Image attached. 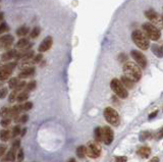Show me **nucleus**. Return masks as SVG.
I'll return each mask as SVG.
<instances>
[{"label":"nucleus","instance_id":"1","mask_svg":"<svg viewBox=\"0 0 163 162\" xmlns=\"http://www.w3.org/2000/svg\"><path fill=\"white\" fill-rule=\"evenodd\" d=\"M123 74H125V77L133 81L134 83L139 82L142 78V71L140 66L137 63L131 62V61L125 62L123 65Z\"/></svg>","mask_w":163,"mask_h":162},{"label":"nucleus","instance_id":"2","mask_svg":"<svg viewBox=\"0 0 163 162\" xmlns=\"http://www.w3.org/2000/svg\"><path fill=\"white\" fill-rule=\"evenodd\" d=\"M131 38H133L134 43L136 46L139 47L142 50H147L149 48V41L148 38L142 31L140 30H135L131 34Z\"/></svg>","mask_w":163,"mask_h":162},{"label":"nucleus","instance_id":"3","mask_svg":"<svg viewBox=\"0 0 163 162\" xmlns=\"http://www.w3.org/2000/svg\"><path fill=\"white\" fill-rule=\"evenodd\" d=\"M143 31H144V34L147 36V38H149L150 40L157 41L161 37V33H160L159 29L151 23H145L143 25Z\"/></svg>","mask_w":163,"mask_h":162},{"label":"nucleus","instance_id":"4","mask_svg":"<svg viewBox=\"0 0 163 162\" xmlns=\"http://www.w3.org/2000/svg\"><path fill=\"white\" fill-rule=\"evenodd\" d=\"M104 117H105V119L107 121L108 124H110L111 125H114V127H117V125H119L120 124L119 114L112 107H106L105 109H104Z\"/></svg>","mask_w":163,"mask_h":162},{"label":"nucleus","instance_id":"5","mask_svg":"<svg viewBox=\"0 0 163 162\" xmlns=\"http://www.w3.org/2000/svg\"><path fill=\"white\" fill-rule=\"evenodd\" d=\"M110 87L112 89V91H113L114 93L119 97V98H121V99L128 98V90H126V88L121 84L120 80L113 79L110 83Z\"/></svg>","mask_w":163,"mask_h":162},{"label":"nucleus","instance_id":"6","mask_svg":"<svg viewBox=\"0 0 163 162\" xmlns=\"http://www.w3.org/2000/svg\"><path fill=\"white\" fill-rule=\"evenodd\" d=\"M101 154V147L98 142L91 141L86 147V156L90 158H98Z\"/></svg>","mask_w":163,"mask_h":162},{"label":"nucleus","instance_id":"7","mask_svg":"<svg viewBox=\"0 0 163 162\" xmlns=\"http://www.w3.org/2000/svg\"><path fill=\"white\" fill-rule=\"evenodd\" d=\"M131 54V57L134 58L135 61H136L140 68H145L146 66H147V58H146V56L142 52L138 51V50H133Z\"/></svg>","mask_w":163,"mask_h":162},{"label":"nucleus","instance_id":"8","mask_svg":"<svg viewBox=\"0 0 163 162\" xmlns=\"http://www.w3.org/2000/svg\"><path fill=\"white\" fill-rule=\"evenodd\" d=\"M101 128H102V142L105 145H110L114 139L113 131L109 127H103Z\"/></svg>","mask_w":163,"mask_h":162},{"label":"nucleus","instance_id":"9","mask_svg":"<svg viewBox=\"0 0 163 162\" xmlns=\"http://www.w3.org/2000/svg\"><path fill=\"white\" fill-rule=\"evenodd\" d=\"M145 15L146 18L151 21V24L154 25V26H155V25H160V23H161V18H160L158 13L154 12L153 9L146 10Z\"/></svg>","mask_w":163,"mask_h":162},{"label":"nucleus","instance_id":"10","mask_svg":"<svg viewBox=\"0 0 163 162\" xmlns=\"http://www.w3.org/2000/svg\"><path fill=\"white\" fill-rule=\"evenodd\" d=\"M13 41H15V38L9 34L0 36V48H8L12 45Z\"/></svg>","mask_w":163,"mask_h":162},{"label":"nucleus","instance_id":"11","mask_svg":"<svg viewBox=\"0 0 163 162\" xmlns=\"http://www.w3.org/2000/svg\"><path fill=\"white\" fill-rule=\"evenodd\" d=\"M52 43H53L52 37L48 36V37H46L43 41L41 42V44H40V46H39L38 50H39L40 52H46V51H48V50L51 48Z\"/></svg>","mask_w":163,"mask_h":162},{"label":"nucleus","instance_id":"12","mask_svg":"<svg viewBox=\"0 0 163 162\" xmlns=\"http://www.w3.org/2000/svg\"><path fill=\"white\" fill-rule=\"evenodd\" d=\"M35 74V68L33 66H30V68H26L22 69V71L19 72L18 74V79H27V78H30Z\"/></svg>","mask_w":163,"mask_h":162},{"label":"nucleus","instance_id":"13","mask_svg":"<svg viewBox=\"0 0 163 162\" xmlns=\"http://www.w3.org/2000/svg\"><path fill=\"white\" fill-rule=\"evenodd\" d=\"M16 55H18V51L16 50H8L5 53H3L1 56V60L2 61H9L11 59H13V58H16Z\"/></svg>","mask_w":163,"mask_h":162},{"label":"nucleus","instance_id":"14","mask_svg":"<svg viewBox=\"0 0 163 162\" xmlns=\"http://www.w3.org/2000/svg\"><path fill=\"white\" fill-rule=\"evenodd\" d=\"M16 47L21 50H30V48L32 47V44L29 43V40H28V39L22 38L16 43Z\"/></svg>","mask_w":163,"mask_h":162},{"label":"nucleus","instance_id":"15","mask_svg":"<svg viewBox=\"0 0 163 162\" xmlns=\"http://www.w3.org/2000/svg\"><path fill=\"white\" fill-rule=\"evenodd\" d=\"M138 155L140 156L141 158H148L151 154V149L149 147H141L139 150H138Z\"/></svg>","mask_w":163,"mask_h":162},{"label":"nucleus","instance_id":"16","mask_svg":"<svg viewBox=\"0 0 163 162\" xmlns=\"http://www.w3.org/2000/svg\"><path fill=\"white\" fill-rule=\"evenodd\" d=\"M15 149H13V148H11L9 152L7 153V155L5 156V157L2 158V162H8V161H10V162H12V161H15Z\"/></svg>","mask_w":163,"mask_h":162},{"label":"nucleus","instance_id":"17","mask_svg":"<svg viewBox=\"0 0 163 162\" xmlns=\"http://www.w3.org/2000/svg\"><path fill=\"white\" fill-rule=\"evenodd\" d=\"M152 52L157 57H163V45H156V44H154L152 46Z\"/></svg>","mask_w":163,"mask_h":162},{"label":"nucleus","instance_id":"18","mask_svg":"<svg viewBox=\"0 0 163 162\" xmlns=\"http://www.w3.org/2000/svg\"><path fill=\"white\" fill-rule=\"evenodd\" d=\"M12 74V71H9V69H6V68H0V81H5L7 80L8 78L10 77V74Z\"/></svg>","mask_w":163,"mask_h":162},{"label":"nucleus","instance_id":"19","mask_svg":"<svg viewBox=\"0 0 163 162\" xmlns=\"http://www.w3.org/2000/svg\"><path fill=\"white\" fill-rule=\"evenodd\" d=\"M120 82H121V84L123 86H125V88H128V89H133L134 86H135V83L133 82V81H131L130 79H128L126 77H125V75H122L121 79H120Z\"/></svg>","mask_w":163,"mask_h":162},{"label":"nucleus","instance_id":"20","mask_svg":"<svg viewBox=\"0 0 163 162\" xmlns=\"http://www.w3.org/2000/svg\"><path fill=\"white\" fill-rule=\"evenodd\" d=\"M29 98V92L28 91H22L21 93L18 94V97H16V101L19 103L25 102L26 100Z\"/></svg>","mask_w":163,"mask_h":162},{"label":"nucleus","instance_id":"21","mask_svg":"<svg viewBox=\"0 0 163 162\" xmlns=\"http://www.w3.org/2000/svg\"><path fill=\"white\" fill-rule=\"evenodd\" d=\"M30 30L29 28L27 26H22V27H19L18 30H16V35L18 36V37H24V36H26L29 34Z\"/></svg>","mask_w":163,"mask_h":162},{"label":"nucleus","instance_id":"22","mask_svg":"<svg viewBox=\"0 0 163 162\" xmlns=\"http://www.w3.org/2000/svg\"><path fill=\"white\" fill-rule=\"evenodd\" d=\"M9 138H10L9 131L2 130L1 132H0V140H1L2 142H7L8 140H9Z\"/></svg>","mask_w":163,"mask_h":162},{"label":"nucleus","instance_id":"23","mask_svg":"<svg viewBox=\"0 0 163 162\" xmlns=\"http://www.w3.org/2000/svg\"><path fill=\"white\" fill-rule=\"evenodd\" d=\"M94 135H95V140L96 142H102V128L101 127H96L94 131Z\"/></svg>","mask_w":163,"mask_h":162},{"label":"nucleus","instance_id":"24","mask_svg":"<svg viewBox=\"0 0 163 162\" xmlns=\"http://www.w3.org/2000/svg\"><path fill=\"white\" fill-rule=\"evenodd\" d=\"M77 155H78V157H80V158L86 157V147H85V146H80V147H78V149H77Z\"/></svg>","mask_w":163,"mask_h":162},{"label":"nucleus","instance_id":"25","mask_svg":"<svg viewBox=\"0 0 163 162\" xmlns=\"http://www.w3.org/2000/svg\"><path fill=\"white\" fill-rule=\"evenodd\" d=\"M151 136H152L151 132H149V131H145V132H142L141 135H140V140H141V141H146V140L150 139Z\"/></svg>","mask_w":163,"mask_h":162},{"label":"nucleus","instance_id":"26","mask_svg":"<svg viewBox=\"0 0 163 162\" xmlns=\"http://www.w3.org/2000/svg\"><path fill=\"white\" fill-rule=\"evenodd\" d=\"M36 86H37V83L35 82V81H31L30 83H28L26 85V88H27V91H33L36 89Z\"/></svg>","mask_w":163,"mask_h":162},{"label":"nucleus","instance_id":"27","mask_svg":"<svg viewBox=\"0 0 163 162\" xmlns=\"http://www.w3.org/2000/svg\"><path fill=\"white\" fill-rule=\"evenodd\" d=\"M39 34H40V29H39L38 27H35L34 29L31 31V38L32 39H35V38H37Z\"/></svg>","mask_w":163,"mask_h":162},{"label":"nucleus","instance_id":"28","mask_svg":"<svg viewBox=\"0 0 163 162\" xmlns=\"http://www.w3.org/2000/svg\"><path fill=\"white\" fill-rule=\"evenodd\" d=\"M22 107V111L25 110V111H28V110H31L33 107V103L32 102H25L24 104L21 105Z\"/></svg>","mask_w":163,"mask_h":162},{"label":"nucleus","instance_id":"29","mask_svg":"<svg viewBox=\"0 0 163 162\" xmlns=\"http://www.w3.org/2000/svg\"><path fill=\"white\" fill-rule=\"evenodd\" d=\"M8 84H9L10 89H15L16 86H18V78H12V79H10Z\"/></svg>","mask_w":163,"mask_h":162},{"label":"nucleus","instance_id":"30","mask_svg":"<svg viewBox=\"0 0 163 162\" xmlns=\"http://www.w3.org/2000/svg\"><path fill=\"white\" fill-rule=\"evenodd\" d=\"M0 116H2L3 118H4V117L9 116V108L2 107L1 109H0Z\"/></svg>","mask_w":163,"mask_h":162},{"label":"nucleus","instance_id":"31","mask_svg":"<svg viewBox=\"0 0 163 162\" xmlns=\"http://www.w3.org/2000/svg\"><path fill=\"white\" fill-rule=\"evenodd\" d=\"M18 92L16 90H13L11 92V94L9 95V102L10 103H13L16 100V97H18Z\"/></svg>","mask_w":163,"mask_h":162},{"label":"nucleus","instance_id":"32","mask_svg":"<svg viewBox=\"0 0 163 162\" xmlns=\"http://www.w3.org/2000/svg\"><path fill=\"white\" fill-rule=\"evenodd\" d=\"M9 31V28H8V26L5 23L1 24L0 25V35L1 34H4V33H6Z\"/></svg>","mask_w":163,"mask_h":162},{"label":"nucleus","instance_id":"33","mask_svg":"<svg viewBox=\"0 0 163 162\" xmlns=\"http://www.w3.org/2000/svg\"><path fill=\"white\" fill-rule=\"evenodd\" d=\"M26 82L25 81H22V82H18V86H16V88L15 89V90H16L18 92H19V91H22V89L24 88H26Z\"/></svg>","mask_w":163,"mask_h":162},{"label":"nucleus","instance_id":"34","mask_svg":"<svg viewBox=\"0 0 163 162\" xmlns=\"http://www.w3.org/2000/svg\"><path fill=\"white\" fill-rule=\"evenodd\" d=\"M10 121H11V119L9 118V117H4V118L2 119L0 124H1V125H2L3 127H8V125H9Z\"/></svg>","mask_w":163,"mask_h":162},{"label":"nucleus","instance_id":"35","mask_svg":"<svg viewBox=\"0 0 163 162\" xmlns=\"http://www.w3.org/2000/svg\"><path fill=\"white\" fill-rule=\"evenodd\" d=\"M21 127L18 125H15V127L12 128V137H18L19 134H21Z\"/></svg>","mask_w":163,"mask_h":162},{"label":"nucleus","instance_id":"36","mask_svg":"<svg viewBox=\"0 0 163 162\" xmlns=\"http://www.w3.org/2000/svg\"><path fill=\"white\" fill-rule=\"evenodd\" d=\"M7 94H8V90L6 88L0 89V99H4Z\"/></svg>","mask_w":163,"mask_h":162},{"label":"nucleus","instance_id":"37","mask_svg":"<svg viewBox=\"0 0 163 162\" xmlns=\"http://www.w3.org/2000/svg\"><path fill=\"white\" fill-rule=\"evenodd\" d=\"M128 161V157L126 156H116L114 158V162H126Z\"/></svg>","mask_w":163,"mask_h":162},{"label":"nucleus","instance_id":"38","mask_svg":"<svg viewBox=\"0 0 163 162\" xmlns=\"http://www.w3.org/2000/svg\"><path fill=\"white\" fill-rule=\"evenodd\" d=\"M6 145H4V144H2V145H0V158L2 157L4 154H5V152H6Z\"/></svg>","mask_w":163,"mask_h":162},{"label":"nucleus","instance_id":"39","mask_svg":"<svg viewBox=\"0 0 163 162\" xmlns=\"http://www.w3.org/2000/svg\"><path fill=\"white\" fill-rule=\"evenodd\" d=\"M155 139H156V140H161V139H163V127H161V128H160V130L158 131V132L156 133Z\"/></svg>","mask_w":163,"mask_h":162},{"label":"nucleus","instance_id":"40","mask_svg":"<svg viewBox=\"0 0 163 162\" xmlns=\"http://www.w3.org/2000/svg\"><path fill=\"white\" fill-rule=\"evenodd\" d=\"M42 58H43V55H42V54H38V55H36V56L33 58L32 62L33 63H38V62H40V61L42 60Z\"/></svg>","mask_w":163,"mask_h":162},{"label":"nucleus","instance_id":"41","mask_svg":"<svg viewBox=\"0 0 163 162\" xmlns=\"http://www.w3.org/2000/svg\"><path fill=\"white\" fill-rule=\"evenodd\" d=\"M24 158H25V154H24V151H22V149L18 151V161L21 162L24 160Z\"/></svg>","mask_w":163,"mask_h":162},{"label":"nucleus","instance_id":"42","mask_svg":"<svg viewBox=\"0 0 163 162\" xmlns=\"http://www.w3.org/2000/svg\"><path fill=\"white\" fill-rule=\"evenodd\" d=\"M28 119H29V115H27V114H24V115H22L21 117H19V121L22 122V124L27 122Z\"/></svg>","mask_w":163,"mask_h":162},{"label":"nucleus","instance_id":"43","mask_svg":"<svg viewBox=\"0 0 163 162\" xmlns=\"http://www.w3.org/2000/svg\"><path fill=\"white\" fill-rule=\"evenodd\" d=\"M157 114H158V110L153 111L152 113H150V114H149V118H150V119L154 118V117H156V116H157Z\"/></svg>","mask_w":163,"mask_h":162},{"label":"nucleus","instance_id":"44","mask_svg":"<svg viewBox=\"0 0 163 162\" xmlns=\"http://www.w3.org/2000/svg\"><path fill=\"white\" fill-rule=\"evenodd\" d=\"M19 145H21V142H19L18 141H18H15V143H13L12 144V148H13V149H18V148H19Z\"/></svg>","mask_w":163,"mask_h":162},{"label":"nucleus","instance_id":"45","mask_svg":"<svg viewBox=\"0 0 163 162\" xmlns=\"http://www.w3.org/2000/svg\"><path fill=\"white\" fill-rule=\"evenodd\" d=\"M119 60L120 61H125L126 60V55L125 54H120L119 55Z\"/></svg>","mask_w":163,"mask_h":162},{"label":"nucleus","instance_id":"46","mask_svg":"<svg viewBox=\"0 0 163 162\" xmlns=\"http://www.w3.org/2000/svg\"><path fill=\"white\" fill-rule=\"evenodd\" d=\"M148 162H159V158L158 157H153L151 160H149Z\"/></svg>","mask_w":163,"mask_h":162},{"label":"nucleus","instance_id":"47","mask_svg":"<svg viewBox=\"0 0 163 162\" xmlns=\"http://www.w3.org/2000/svg\"><path fill=\"white\" fill-rule=\"evenodd\" d=\"M26 132H27L26 128H24V131H21V136H22V137H24V136H25V134H26Z\"/></svg>","mask_w":163,"mask_h":162},{"label":"nucleus","instance_id":"48","mask_svg":"<svg viewBox=\"0 0 163 162\" xmlns=\"http://www.w3.org/2000/svg\"><path fill=\"white\" fill-rule=\"evenodd\" d=\"M3 16H4V15L2 12H0V23L2 21V19H3Z\"/></svg>","mask_w":163,"mask_h":162},{"label":"nucleus","instance_id":"49","mask_svg":"<svg viewBox=\"0 0 163 162\" xmlns=\"http://www.w3.org/2000/svg\"><path fill=\"white\" fill-rule=\"evenodd\" d=\"M68 162H77V161H75V159H71V160H69Z\"/></svg>","mask_w":163,"mask_h":162},{"label":"nucleus","instance_id":"50","mask_svg":"<svg viewBox=\"0 0 163 162\" xmlns=\"http://www.w3.org/2000/svg\"><path fill=\"white\" fill-rule=\"evenodd\" d=\"M161 21H162V23H163V16H162V18H161Z\"/></svg>","mask_w":163,"mask_h":162},{"label":"nucleus","instance_id":"51","mask_svg":"<svg viewBox=\"0 0 163 162\" xmlns=\"http://www.w3.org/2000/svg\"><path fill=\"white\" fill-rule=\"evenodd\" d=\"M0 87H1V84H0Z\"/></svg>","mask_w":163,"mask_h":162}]
</instances>
